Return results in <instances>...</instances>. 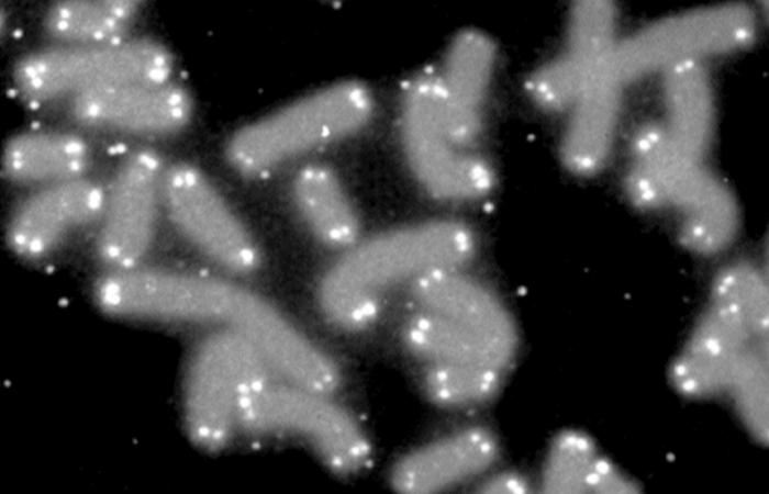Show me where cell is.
<instances>
[{"label": "cell", "mask_w": 769, "mask_h": 494, "mask_svg": "<svg viewBox=\"0 0 769 494\" xmlns=\"http://www.w3.org/2000/svg\"><path fill=\"white\" fill-rule=\"evenodd\" d=\"M321 394L294 384L275 385L268 380L242 396L237 426L253 434L299 435L332 469L354 473L368 460V440L348 413Z\"/></svg>", "instance_id": "8992f818"}, {"label": "cell", "mask_w": 769, "mask_h": 494, "mask_svg": "<svg viewBox=\"0 0 769 494\" xmlns=\"http://www.w3.org/2000/svg\"><path fill=\"white\" fill-rule=\"evenodd\" d=\"M372 100L360 83H336L247 124L225 148L230 166L243 176H257L321 145L360 128Z\"/></svg>", "instance_id": "7a4b0ae2"}, {"label": "cell", "mask_w": 769, "mask_h": 494, "mask_svg": "<svg viewBox=\"0 0 769 494\" xmlns=\"http://www.w3.org/2000/svg\"><path fill=\"white\" fill-rule=\"evenodd\" d=\"M473 250L470 232L452 222L382 234L350 249L327 272L320 289L322 306L339 326H366L378 313L382 289L433 270L458 269Z\"/></svg>", "instance_id": "6da1fadb"}, {"label": "cell", "mask_w": 769, "mask_h": 494, "mask_svg": "<svg viewBox=\"0 0 769 494\" xmlns=\"http://www.w3.org/2000/svg\"><path fill=\"white\" fill-rule=\"evenodd\" d=\"M192 99L171 81L110 87L73 98L70 114L83 126L136 136H166L192 116Z\"/></svg>", "instance_id": "8fae6325"}, {"label": "cell", "mask_w": 769, "mask_h": 494, "mask_svg": "<svg viewBox=\"0 0 769 494\" xmlns=\"http://www.w3.org/2000/svg\"><path fill=\"white\" fill-rule=\"evenodd\" d=\"M667 93L670 123L666 127L675 142L702 160L712 134V103L709 81L692 60L672 66Z\"/></svg>", "instance_id": "603a6c76"}, {"label": "cell", "mask_w": 769, "mask_h": 494, "mask_svg": "<svg viewBox=\"0 0 769 494\" xmlns=\"http://www.w3.org/2000/svg\"><path fill=\"white\" fill-rule=\"evenodd\" d=\"M142 2L137 0H64L49 5L45 34L59 45H101L127 38Z\"/></svg>", "instance_id": "ffe728a7"}, {"label": "cell", "mask_w": 769, "mask_h": 494, "mask_svg": "<svg viewBox=\"0 0 769 494\" xmlns=\"http://www.w3.org/2000/svg\"><path fill=\"white\" fill-rule=\"evenodd\" d=\"M292 194L301 217L319 240L332 247L353 244L358 221L330 168L319 164L302 168L294 177Z\"/></svg>", "instance_id": "44dd1931"}, {"label": "cell", "mask_w": 769, "mask_h": 494, "mask_svg": "<svg viewBox=\"0 0 769 494\" xmlns=\"http://www.w3.org/2000/svg\"><path fill=\"white\" fill-rule=\"evenodd\" d=\"M267 367L256 349L230 328L197 345L185 374L183 415L198 447L219 450L229 442L242 396L268 381Z\"/></svg>", "instance_id": "277c9868"}, {"label": "cell", "mask_w": 769, "mask_h": 494, "mask_svg": "<svg viewBox=\"0 0 769 494\" xmlns=\"http://www.w3.org/2000/svg\"><path fill=\"white\" fill-rule=\"evenodd\" d=\"M614 11L609 2L582 1L575 5L570 19L568 49L592 60L604 58L611 47Z\"/></svg>", "instance_id": "f1b7e54d"}, {"label": "cell", "mask_w": 769, "mask_h": 494, "mask_svg": "<svg viewBox=\"0 0 769 494\" xmlns=\"http://www.w3.org/2000/svg\"><path fill=\"white\" fill-rule=\"evenodd\" d=\"M751 33L753 18L747 9L723 7L658 23L618 52L631 77L665 64L673 66L692 60L702 53L743 45Z\"/></svg>", "instance_id": "7c38bea8"}, {"label": "cell", "mask_w": 769, "mask_h": 494, "mask_svg": "<svg viewBox=\"0 0 769 494\" xmlns=\"http://www.w3.org/2000/svg\"><path fill=\"white\" fill-rule=\"evenodd\" d=\"M683 213L681 239L691 250L714 255L733 242L738 224L733 195L715 177L680 209Z\"/></svg>", "instance_id": "cb8c5ba5"}, {"label": "cell", "mask_w": 769, "mask_h": 494, "mask_svg": "<svg viewBox=\"0 0 769 494\" xmlns=\"http://www.w3.org/2000/svg\"><path fill=\"white\" fill-rule=\"evenodd\" d=\"M163 207L176 229L214 263L241 274L257 267L252 235L198 168L186 162L165 168Z\"/></svg>", "instance_id": "9c48e42d"}, {"label": "cell", "mask_w": 769, "mask_h": 494, "mask_svg": "<svg viewBox=\"0 0 769 494\" xmlns=\"http://www.w3.org/2000/svg\"><path fill=\"white\" fill-rule=\"evenodd\" d=\"M404 341L427 363L477 364L502 371L513 359L470 329L426 311L410 319Z\"/></svg>", "instance_id": "7402d4cb"}, {"label": "cell", "mask_w": 769, "mask_h": 494, "mask_svg": "<svg viewBox=\"0 0 769 494\" xmlns=\"http://www.w3.org/2000/svg\"><path fill=\"white\" fill-rule=\"evenodd\" d=\"M171 53L149 37L101 45H59L23 55L14 65L15 88L30 102L46 103L114 86L169 81Z\"/></svg>", "instance_id": "3957f363"}, {"label": "cell", "mask_w": 769, "mask_h": 494, "mask_svg": "<svg viewBox=\"0 0 769 494\" xmlns=\"http://www.w3.org/2000/svg\"><path fill=\"white\" fill-rule=\"evenodd\" d=\"M493 63L489 40L468 31L456 37L439 78L447 133L459 147L469 146L478 136L479 109Z\"/></svg>", "instance_id": "e0dca14e"}, {"label": "cell", "mask_w": 769, "mask_h": 494, "mask_svg": "<svg viewBox=\"0 0 769 494\" xmlns=\"http://www.w3.org/2000/svg\"><path fill=\"white\" fill-rule=\"evenodd\" d=\"M476 492L489 494L528 493L531 492V484L525 476L515 472L505 471L487 476L477 485Z\"/></svg>", "instance_id": "4dcf8cb0"}, {"label": "cell", "mask_w": 769, "mask_h": 494, "mask_svg": "<svg viewBox=\"0 0 769 494\" xmlns=\"http://www.w3.org/2000/svg\"><path fill=\"white\" fill-rule=\"evenodd\" d=\"M165 166L147 147L131 151L105 190L96 251L108 272L142 266L155 239L163 207Z\"/></svg>", "instance_id": "ba28073f"}, {"label": "cell", "mask_w": 769, "mask_h": 494, "mask_svg": "<svg viewBox=\"0 0 769 494\" xmlns=\"http://www.w3.org/2000/svg\"><path fill=\"white\" fill-rule=\"evenodd\" d=\"M93 293L99 307L114 317L229 327L246 290L216 278L140 266L107 272L96 282Z\"/></svg>", "instance_id": "5b68a950"}, {"label": "cell", "mask_w": 769, "mask_h": 494, "mask_svg": "<svg viewBox=\"0 0 769 494\" xmlns=\"http://www.w3.org/2000/svg\"><path fill=\"white\" fill-rule=\"evenodd\" d=\"M601 454L583 433L566 430L553 440L542 476L545 493H588L589 480Z\"/></svg>", "instance_id": "83f0119b"}, {"label": "cell", "mask_w": 769, "mask_h": 494, "mask_svg": "<svg viewBox=\"0 0 769 494\" xmlns=\"http://www.w3.org/2000/svg\"><path fill=\"white\" fill-rule=\"evenodd\" d=\"M502 384V371L477 364L427 363L422 377L426 396L448 408H464L492 400Z\"/></svg>", "instance_id": "484cf974"}, {"label": "cell", "mask_w": 769, "mask_h": 494, "mask_svg": "<svg viewBox=\"0 0 769 494\" xmlns=\"http://www.w3.org/2000/svg\"><path fill=\"white\" fill-rule=\"evenodd\" d=\"M412 292L423 311L446 317L514 356L513 319L495 295L458 269L433 270L415 278Z\"/></svg>", "instance_id": "9a60e30c"}, {"label": "cell", "mask_w": 769, "mask_h": 494, "mask_svg": "<svg viewBox=\"0 0 769 494\" xmlns=\"http://www.w3.org/2000/svg\"><path fill=\"white\" fill-rule=\"evenodd\" d=\"M756 341L760 340L739 322L710 303L672 362V385L692 398L726 395L744 355Z\"/></svg>", "instance_id": "4fadbf2b"}, {"label": "cell", "mask_w": 769, "mask_h": 494, "mask_svg": "<svg viewBox=\"0 0 769 494\" xmlns=\"http://www.w3.org/2000/svg\"><path fill=\"white\" fill-rule=\"evenodd\" d=\"M638 485L604 457H600L589 480L588 493H636Z\"/></svg>", "instance_id": "f546056e"}, {"label": "cell", "mask_w": 769, "mask_h": 494, "mask_svg": "<svg viewBox=\"0 0 769 494\" xmlns=\"http://www.w3.org/2000/svg\"><path fill=\"white\" fill-rule=\"evenodd\" d=\"M617 81L603 60L575 101L562 157L577 173L594 172L610 153L617 117Z\"/></svg>", "instance_id": "d6986e66"}, {"label": "cell", "mask_w": 769, "mask_h": 494, "mask_svg": "<svg viewBox=\"0 0 769 494\" xmlns=\"http://www.w3.org/2000/svg\"><path fill=\"white\" fill-rule=\"evenodd\" d=\"M627 189L640 206L683 205L702 186L709 171L681 148L667 128L650 126L636 135Z\"/></svg>", "instance_id": "2e32d148"}, {"label": "cell", "mask_w": 769, "mask_h": 494, "mask_svg": "<svg viewBox=\"0 0 769 494\" xmlns=\"http://www.w3.org/2000/svg\"><path fill=\"white\" fill-rule=\"evenodd\" d=\"M402 132L410 165L434 195L470 199L491 187L487 164L457 146L447 133L439 77L424 74L411 82L404 96Z\"/></svg>", "instance_id": "52a82bcc"}, {"label": "cell", "mask_w": 769, "mask_h": 494, "mask_svg": "<svg viewBox=\"0 0 769 494\" xmlns=\"http://www.w3.org/2000/svg\"><path fill=\"white\" fill-rule=\"evenodd\" d=\"M104 202L105 190L86 177L40 187L12 212L8 245L24 259L44 258L78 229L99 222Z\"/></svg>", "instance_id": "30bf717a"}, {"label": "cell", "mask_w": 769, "mask_h": 494, "mask_svg": "<svg viewBox=\"0 0 769 494\" xmlns=\"http://www.w3.org/2000/svg\"><path fill=\"white\" fill-rule=\"evenodd\" d=\"M710 303L739 322L756 340L768 339V280L762 269L738 261L722 269L713 281Z\"/></svg>", "instance_id": "d4e9b609"}, {"label": "cell", "mask_w": 769, "mask_h": 494, "mask_svg": "<svg viewBox=\"0 0 769 494\" xmlns=\"http://www.w3.org/2000/svg\"><path fill=\"white\" fill-rule=\"evenodd\" d=\"M498 456V441L490 430L466 427L401 458L391 471V484L406 494L441 492L484 473Z\"/></svg>", "instance_id": "5bb4252c"}, {"label": "cell", "mask_w": 769, "mask_h": 494, "mask_svg": "<svg viewBox=\"0 0 769 494\" xmlns=\"http://www.w3.org/2000/svg\"><path fill=\"white\" fill-rule=\"evenodd\" d=\"M92 150L81 136L60 131H32L12 136L1 158L3 176L18 184L45 187L85 177Z\"/></svg>", "instance_id": "ac0fdd59"}, {"label": "cell", "mask_w": 769, "mask_h": 494, "mask_svg": "<svg viewBox=\"0 0 769 494\" xmlns=\"http://www.w3.org/2000/svg\"><path fill=\"white\" fill-rule=\"evenodd\" d=\"M768 339L756 341L744 355L727 389L736 414L759 442L769 439Z\"/></svg>", "instance_id": "4316f807"}]
</instances>
